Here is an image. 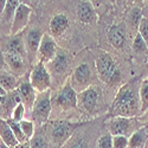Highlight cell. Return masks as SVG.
Wrapping results in <instances>:
<instances>
[{
  "label": "cell",
  "instance_id": "d6a6232c",
  "mask_svg": "<svg viewBox=\"0 0 148 148\" xmlns=\"http://www.w3.org/2000/svg\"><path fill=\"white\" fill-rule=\"evenodd\" d=\"M138 33L142 37L145 43L148 45V18H142L140 21V25L138 29Z\"/></svg>",
  "mask_w": 148,
  "mask_h": 148
},
{
  "label": "cell",
  "instance_id": "9a60e30c",
  "mask_svg": "<svg viewBox=\"0 0 148 148\" xmlns=\"http://www.w3.org/2000/svg\"><path fill=\"white\" fill-rule=\"evenodd\" d=\"M4 58L6 66L10 69V72L13 73L14 76H21L26 72L27 69V58L19 56L17 53L12 52H4Z\"/></svg>",
  "mask_w": 148,
  "mask_h": 148
},
{
  "label": "cell",
  "instance_id": "2e32d148",
  "mask_svg": "<svg viewBox=\"0 0 148 148\" xmlns=\"http://www.w3.org/2000/svg\"><path fill=\"white\" fill-rule=\"evenodd\" d=\"M19 5L20 1H17V0H7L6 7L0 14V31H3L4 34H11L12 23H13L16 11Z\"/></svg>",
  "mask_w": 148,
  "mask_h": 148
},
{
  "label": "cell",
  "instance_id": "ffe728a7",
  "mask_svg": "<svg viewBox=\"0 0 148 148\" xmlns=\"http://www.w3.org/2000/svg\"><path fill=\"white\" fill-rule=\"evenodd\" d=\"M5 51L6 52H12V53H17L19 56H23V57L27 58L26 47H25V42H24L23 33L11 37L10 40L6 43Z\"/></svg>",
  "mask_w": 148,
  "mask_h": 148
},
{
  "label": "cell",
  "instance_id": "83f0119b",
  "mask_svg": "<svg viewBox=\"0 0 148 148\" xmlns=\"http://www.w3.org/2000/svg\"><path fill=\"white\" fill-rule=\"evenodd\" d=\"M133 51L136 55H147L148 53V45L145 43L142 37L136 33L133 40Z\"/></svg>",
  "mask_w": 148,
  "mask_h": 148
},
{
  "label": "cell",
  "instance_id": "836d02e7",
  "mask_svg": "<svg viewBox=\"0 0 148 148\" xmlns=\"http://www.w3.org/2000/svg\"><path fill=\"white\" fill-rule=\"evenodd\" d=\"M113 148H128V138L113 136Z\"/></svg>",
  "mask_w": 148,
  "mask_h": 148
},
{
  "label": "cell",
  "instance_id": "d4e9b609",
  "mask_svg": "<svg viewBox=\"0 0 148 148\" xmlns=\"http://www.w3.org/2000/svg\"><path fill=\"white\" fill-rule=\"evenodd\" d=\"M140 115L148 112V78L142 79L140 84Z\"/></svg>",
  "mask_w": 148,
  "mask_h": 148
},
{
  "label": "cell",
  "instance_id": "5b68a950",
  "mask_svg": "<svg viewBox=\"0 0 148 148\" xmlns=\"http://www.w3.org/2000/svg\"><path fill=\"white\" fill-rule=\"evenodd\" d=\"M51 112H52L51 90H47L45 92L38 94V96H37L30 119L36 127H43V125L50 117Z\"/></svg>",
  "mask_w": 148,
  "mask_h": 148
},
{
  "label": "cell",
  "instance_id": "8fae6325",
  "mask_svg": "<svg viewBox=\"0 0 148 148\" xmlns=\"http://www.w3.org/2000/svg\"><path fill=\"white\" fill-rule=\"evenodd\" d=\"M58 52V47L56 44L55 38L49 34L44 33L42 37V42L38 49V55H37V63H42L44 65L49 64L56 57Z\"/></svg>",
  "mask_w": 148,
  "mask_h": 148
},
{
  "label": "cell",
  "instance_id": "484cf974",
  "mask_svg": "<svg viewBox=\"0 0 148 148\" xmlns=\"http://www.w3.org/2000/svg\"><path fill=\"white\" fill-rule=\"evenodd\" d=\"M143 18L142 16V11L139 7H134L130 10L129 12V16H128V24H129V27L133 30H138L139 25H140V21Z\"/></svg>",
  "mask_w": 148,
  "mask_h": 148
},
{
  "label": "cell",
  "instance_id": "e0dca14e",
  "mask_svg": "<svg viewBox=\"0 0 148 148\" xmlns=\"http://www.w3.org/2000/svg\"><path fill=\"white\" fill-rule=\"evenodd\" d=\"M107 37H108L109 43L113 45V47L117 49V50L125 49L126 43H127V32H126V27L123 25L113 24L108 29Z\"/></svg>",
  "mask_w": 148,
  "mask_h": 148
},
{
  "label": "cell",
  "instance_id": "52a82bcc",
  "mask_svg": "<svg viewBox=\"0 0 148 148\" xmlns=\"http://www.w3.org/2000/svg\"><path fill=\"white\" fill-rule=\"evenodd\" d=\"M56 107L63 112L72 110L77 107V92L72 88L70 78L64 82L60 89L55 94L52 98V108Z\"/></svg>",
  "mask_w": 148,
  "mask_h": 148
},
{
  "label": "cell",
  "instance_id": "9c48e42d",
  "mask_svg": "<svg viewBox=\"0 0 148 148\" xmlns=\"http://www.w3.org/2000/svg\"><path fill=\"white\" fill-rule=\"evenodd\" d=\"M29 82L32 85V88L37 91V94H42L47 90H51V85H52L51 75L47 68L42 63H37L32 68L30 72Z\"/></svg>",
  "mask_w": 148,
  "mask_h": 148
},
{
  "label": "cell",
  "instance_id": "277c9868",
  "mask_svg": "<svg viewBox=\"0 0 148 148\" xmlns=\"http://www.w3.org/2000/svg\"><path fill=\"white\" fill-rule=\"evenodd\" d=\"M103 106L102 90L97 85H91L77 94V107L87 115H95Z\"/></svg>",
  "mask_w": 148,
  "mask_h": 148
},
{
  "label": "cell",
  "instance_id": "1f68e13d",
  "mask_svg": "<svg viewBox=\"0 0 148 148\" xmlns=\"http://www.w3.org/2000/svg\"><path fill=\"white\" fill-rule=\"evenodd\" d=\"M96 147L97 148H113V136L109 133L102 135V136L97 140Z\"/></svg>",
  "mask_w": 148,
  "mask_h": 148
},
{
  "label": "cell",
  "instance_id": "f35d334b",
  "mask_svg": "<svg viewBox=\"0 0 148 148\" xmlns=\"http://www.w3.org/2000/svg\"><path fill=\"white\" fill-rule=\"evenodd\" d=\"M6 95H7V92L3 88H0V96H6Z\"/></svg>",
  "mask_w": 148,
  "mask_h": 148
},
{
  "label": "cell",
  "instance_id": "ee69618b",
  "mask_svg": "<svg viewBox=\"0 0 148 148\" xmlns=\"http://www.w3.org/2000/svg\"><path fill=\"white\" fill-rule=\"evenodd\" d=\"M0 148H1V146H0Z\"/></svg>",
  "mask_w": 148,
  "mask_h": 148
},
{
  "label": "cell",
  "instance_id": "7bdbcfd3",
  "mask_svg": "<svg viewBox=\"0 0 148 148\" xmlns=\"http://www.w3.org/2000/svg\"><path fill=\"white\" fill-rule=\"evenodd\" d=\"M147 65H148V59H147Z\"/></svg>",
  "mask_w": 148,
  "mask_h": 148
},
{
  "label": "cell",
  "instance_id": "44dd1931",
  "mask_svg": "<svg viewBox=\"0 0 148 148\" xmlns=\"http://www.w3.org/2000/svg\"><path fill=\"white\" fill-rule=\"evenodd\" d=\"M30 148H55L50 138L47 136L45 127H38L33 138L29 141Z\"/></svg>",
  "mask_w": 148,
  "mask_h": 148
},
{
  "label": "cell",
  "instance_id": "e575fe53",
  "mask_svg": "<svg viewBox=\"0 0 148 148\" xmlns=\"http://www.w3.org/2000/svg\"><path fill=\"white\" fill-rule=\"evenodd\" d=\"M6 66V63H5V58H4V52L0 50V71H4Z\"/></svg>",
  "mask_w": 148,
  "mask_h": 148
},
{
  "label": "cell",
  "instance_id": "ab89813d",
  "mask_svg": "<svg viewBox=\"0 0 148 148\" xmlns=\"http://www.w3.org/2000/svg\"><path fill=\"white\" fill-rule=\"evenodd\" d=\"M143 128H145V130H146V133H147V135H148V122L143 126Z\"/></svg>",
  "mask_w": 148,
  "mask_h": 148
},
{
  "label": "cell",
  "instance_id": "d590c367",
  "mask_svg": "<svg viewBox=\"0 0 148 148\" xmlns=\"http://www.w3.org/2000/svg\"><path fill=\"white\" fill-rule=\"evenodd\" d=\"M141 11H142V16L145 18H148V1H145L142 7H141Z\"/></svg>",
  "mask_w": 148,
  "mask_h": 148
},
{
  "label": "cell",
  "instance_id": "d6986e66",
  "mask_svg": "<svg viewBox=\"0 0 148 148\" xmlns=\"http://www.w3.org/2000/svg\"><path fill=\"white\" fill-rule=\"evenodd\" d=\"M69 25H70V21H69V18L66 17V14L58 13V14L53 16L51 21H50V32H51V36L53 37V38H55V37L62 36L69 29Z\"/></svg>",
  "mask_w": 148,
  "mask_h": 148
},
{
  "label": "cell",
  "instance_id": "4dcf8cb0",
  "mask_svg": "<svg viewBox=\"0 0 148 148\" xmlns=\"http://www.w3.org/2000/svg\"><path fill=\"white\" fill-rule=\"evenodd\" d=\"M26 117V112H25V107H24L20 102L17 104V107L14 108L13 113H12L11 119L14 120L16 122H21L23 120H25Z\"/></svg>",
  "mask_w": 148,
  "mask_h": 148
},
{
  "label": "cell",
  "instance_id": "5bb4252c",
  "mask_svg": "<svg viewBox=\"0 0 148 148\" xmlns=\"http://www.w3.org/2000/svg\"><path fill=\"white\" fill-rule=\"evenodd\" d=\"M17 94L19 96L20 103L25 107L26 116L31 117L32 108H33V104L36 102V98L38 96V94H37V91L32 88L30 82H21L17 88Z\"/></svg>",
  "mask_w": 148,
  "mask_h": 148
},
{
  "label": "cell",
  "instance_id": "60d3db41",
  "mask_svg": "<svg viewBox=\"0 0 148 148\" xmlns=\"http://www.w3.org/2000/svg\"><path fill=\"white\" fill-rule=\"evenodd\" d=\"M0 146H1V148H10V147H7L5 143H3L1 141H0Z\"/></svg>",
  "mask_w": 148,
  "mask_h": 148
},
{
  "label": "cell",
  "instance_id": "8992f818",
  "mask_svg": "<svg viewBox=\"0 0 148 148\" xmlns=\"http://www.w3.org/2000/svg\"><path fill=\"white\" fill-rule=\"evenodd\" d=\"M95 77V72L89 62H81V63L73 69L71 76H70V83L76 92H81L87 88L91 87L92 79Z\"/></svg>",
  "mask_w": 148,
  "mask_h": 148
},
{
  "label": "cell",
  "instance_id": "8d00e7d4",
  "mask_svg": "<svg viewBox=\"0 0 148 148\" xmlns=\"http://www.w3.org/2000/svg\"><path fill=\"white\" fill-rule=\"evenodd\" d=\"M6 4H7V1H5V0H0V14H1V13H3V11L5 10Z\"/></svg>",
  "mask_w": 148,
  "mask_h": 148
},
{
  "label": "cell",
  "instance_id": "f1b7e54d",
  "mask_svg": "<svg viewBox=\"0 0 148 148\" xmlns=\"http://www.w3.org/2000/svg\"><path fill=\"white\" fill-rule=\"evenodd\" d=\"M19 123H20V127H21V130H23L24 135L26 136L27 141H30L33 138L34 133H36V126L33 125V122L31 120H27V119L23 120Z\"/></svg>",
  "mask_w": 148,
  "mask_h": 148
},
{
  "label": "cell",
  "instance_id": "cb8c5ba5",
  "mask_svg": "<svg viewBox=\"0 0 148 148\" xmlns=\"http://www.w3.org/2000/svg\"><path fill=\"white\" fill-rule=\"evenodd\" d=\"M148 142V135L145 128H140L134 132L128 138V148H146Z\"/></svg>",
  "mask_w": 148,
  "mask_h": 148
},
{
  "label": "cell",
  "instance_id": "4fadbf2b",
  "mask_svg": "<svg viewBox=\"0 0 148 148\" xmlns=\"http://www.w3.org/2000/svg\"><path fill=\"white\" fill-rule=\"evenodd\" d=\"M43 32L39 29H30L24 37V42H25V47H26V53H27V60L29 63L33 64L34 60L37 59V55H38V49L42 42Z\"/></svg>",
  "mask_w": 148,
  "mask_h": 148
},
{
  "label": "cell",
  "instance_id": "7402d4cb",
  "mask_svg": "<svg viewBox=\"0 0 148 148\" xmlns=\"http://www.w3.org/2000/svg\"><path fill=\"white\" fill-rule=\"evenodd\" d=\"M0 141L10 148H16L20 145L16 139L12 129L10 128L7 121L3 119H0Z\"/></svg>",
  "mask_w": 148,
  "mask_h": 148
},
{
  "label": "cell",
  "instance_id": "30bf717a",
  "mask_svg": "<svg viewBox=\"0 0 148 148\" xmlns=\"http://www.w3.org/2000/svg\"><path fill=\"white\" fill-rule=\"evenodd\" d=\"M107 128L108 132L112 136H126L129 138L130 135L136 132V122H135V117H112L107 122Z\"/></svg>",
  "mask_w": 148,
  "mask_h": 148
},
{
  "label": "cell",
  "instance_id": "6da1fadb",
  "mask_svg": "<svg viewBox=\"0 0 148 148\" xmlns=\"http://www.w3.org/2000/svg\"><path fill=\"white\" fill-rule=\"evenodd\" d=\"M140 84L141 81L135 77L119 89L110 108L113 117H136L140 115Z\"/></svg>",
  "mask_w": 148,
  "mask_h": 148
},
{
  "label": "cell",
  "instance_id": "3957f363",
  "mask_svg": "<svg viewBox=\"0 0 148 148\" xmlns=\"http://www.w3.org/2000/svg\"><path fill=\"white\" fill-rule=\"evenodd\" d=\"M95 68L98 78L106 84H114L121 76L120 69L114 57L106 51H101L97 56L95 60Z\"/></svg>",
  "mask_w": 148,
  "mask_h": 148
},
{
  "label": "cell",
  "instance_id": "7a4b0ae2",
  "mask_svg": "<svg viewBox=\"0 0 148 148\" xmlns=\"http://www.w3.org/2000/svg\"><path fill=\"white\" fill-rule=\"evenodd\" d=\"M44 127L55 148H63L73 136L79 125L68 121H52L50 125Z\"/></svg>",
  "mask_w": 148,
  "mask_h": 148
},
{
  "label": "cell",
  "instance_id": "ac0fdd59",
  "mask_svg": "<svg viewBox=\"0 0 148 148\" xmlns=\"http://www.w3.org/2000/svg\"><path fill=\"white\" fill-rule=\"evenodd\" d=\"M76 14L78 21L85 25H91L97 20V13L91 1H78L76 5Z\"/></svg>",
  "mask_w": 148,
  "mask_h": 148
},
{
  "label": "cell",
  "instance_id": "603a6c76",
  "mask_svg": "<svg viewBox=\"0 0 148 148\" xmlns=\"http://www.w3.org/2000/svg\"><path fill=\"white\" fill-rule=\"evenodd\" d=\"M20 83L18 82V77L14 76L10 71H0V88H3L6 92H12L17 90L18 85Z\"/></svg>",
  "mask_w": 148,
  "mask_h": 148
},
{
  "label": "cell",
  "instance_id": "b9f144b4",
  "mask_svg": "<svg viewBox=\"0 0 148 148\" xmlns=\"http://www.w3.org/2000/svg\"><path fill=\"white\" fill-rule=\"evenodd\" d=\"M4 100H5V96H0V104L4 102Z\"/></svg>",
  "mask_w": 148,
  "mask_h": 148
},
{
  "label": "cell",
  "instance_id": "ba28073f",
  "mask_svg": "<svg viewBox=\"0 0 148 148\" xmlns=\"http://www.w3.org/2000/svg\"><path fill=\"white\" fill-rule=\"evenodd\" d=\"M52 76L56 78H62L63 79H69L70 77H68V75L71 71V66H72V58L71 56L65 51L62 50V49H58V52L56 55V57L50 62L49 64L45 65Z\"/></svg>",
  "mask_w": 148,
  "mask_h": 148
},
{
  "label": "cell",
  "instance_id": "7c38bea8",
  "mask_svg": "<svg viewBox=\"0 0 148 148\" xmlns=\"http://www.w3.org/2000/svg\"><path fill=\"white\" fill-rule=\"evenodd\" d=\"M32 14V10L29 5H26L25 3H21L18 6L16 14H14V19L12 23V27H11V37L17 36L23 33V31L25 30V27L27 26V24L30 21V17Z\"/></svg>",
  "mask_w": 148,
  "mask_h": 148
},
{
  "label": "cell",
  "instance_id": "f546056e",
  "mask_svg": "<svg viewBox=\"0 0 148 148\" xmlns=\"http://www.w3.org/2000/svg\"><path fill=\"white\" fill-rule=\"evenodd\" d=\"M63 148H89V143L87 140H85L84 136H81V138L79 136L78 138L72 136Z\"/></svg>",
  "mask_w": 148,
  "mask_h": 148
},
{
  "label": "cell",
  "instance_id": "4316f807",
  "mask_svg": "<svg viewBox=\"0 0 148 148\" xmlns=\"http://www.w3.org/2000/svg\"><path fill=\"white\" fill-rule=\"evenodd\" d=\"M6 121H7V123H8L10 128L12 129V132H13V134H14L16 139L18 140V142H19V143H27L29 141H27L26 136L24 135V133H23V130H21L20 123H19V122H16L14 120H12V119H8V120H6Z\"/></svg>",
  "mask_w": 148,
  "mask_h": 148
},
{
  "label": "cell",
  "instance_id": "74e56055",
  "mask_svg": "<svg viewBox=\"0 0 148 148\" xmlns=\"http://www.w3.org/2000/svg\"><path fill=\"white\" fill-rule=\"evenodd\" d=\"M16 148H30V145H29V142L27 143H20L18 147H16Z\"/></svg>",
  "mask_w": 148,
  "mask_h": 148
}]
</instances>
